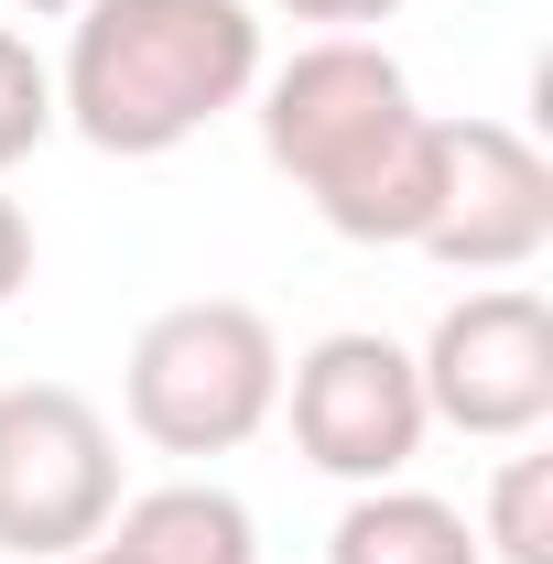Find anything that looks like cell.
I'll use <instances>...</instances> for the list:
<instances>
[{
  "mask_svg": "<svg viewBox=\"0 0 553 564\" xmlns=\"http://www.w3.org/2000/svg\"><path fill=\"white\" fill-rule=\"evenodd\" d=\"M553 239V163L521 120H488V109H445V174H434V228H423V261L445 272H532Z\"/></svg>",
  "mask_w": 553,
  "mask_h": 564,
  "instance_id": "obj_7",
  "label": "cell"
},
{
  "mask_svg": "<svg viewBox=\"0 0 553 564\" xmlns=\"http://www.w3.org/2000/svg\"><path fill=\"white\" fill-rule=\"evenodd\" d=\"M282 22H304V33H380L402 0H272Z\"/></svg>",
  "mask_w": 553,
  "mask_h": 564,
  "instance_id": "obj_12",
  "label": "cell"
},
{
  "mask_svg": "<svg viewBox=\"0 0 553 564\" xmlns=\"http://www.w3.org/2000/svg\"><path fill=\"white\" fill-rule=\"evenodd\" d=\"M120 489V423L76 380H0V564L87 554Z\"/></svg>",
  "mask_w": 553,
  "mask_h": 564,
  "instance_id": "obj_4",
  "label": "cell"
},
{
  "mask_svg": "<svg viewBox=\"0 0 553 564\" xmlns=\"http://www.w3.org/2000/svg\"><path fill=\"white\" fill-rule=\"evenodd\" d=\"M423 413L467 445H532L553 423V304L532 282H478L423 326Z\"/></svg>",
  "mask_w": 553,
  "mask_h": 564,
  "instance_id": "obj_6",
  "label": "cell"
},
{
  "mask_svg": "<svg viewBox=\"0 0 553 564\" xmlns=\"http://www.w3.org/2000/svg\"><path fill=\"white\" fill-rule=\"evenodd\" d=\"M272 423L293 434V456L315 467V478H337V489H380V478H402L423 456V369L413 348L391 337V326H326L315 348L282 358V402Z\"/></svg>",
  "mask_w": 553,
  "mask_h": 564,
  "instance_id": "obj_5",
  "label": "cell"
},
{
  "mask_svg": "<svg viewBox=\"0 0 553 564\" xmlns=\"http://www.w3.org/2000/svg\"><path fill=\"white\" fill-rule=\"evenodd\" d=\"M261 163L304 185V207L347 250H423L434 174H445V109L413 98V66L380 33H304L250 87Z\"/></svg>",
  "mask_w": 553,
  "mask_h": 564,
  "instance_id": "obj_1",
  "label": "cell"
},
{
  "mask_svg": "<svg viewBox=\"0 0 553 564\" xmlns=\"http://www.w3.org/2000/svg\"><path fill=\"white\" fill-rule=\"evenodd\" d=\"M109 564H261V510L228 489V478H152V489H120L109 532H98Z\"/></svg>",
  "mask_w": 553,
  "mask_h": 564,
  "instance_id": "obj_8",
  "label": "cell"
},
{
  "mask_svg": "<svg viewBox=\"0 0 553 564\" xmlns=\"http://www.w3.org/2000/svg\"><path fill=\"white\" fill-rule=\"evenodd\" d=\"M66 564H109V554H98V543H87V554H66Z\"/></svg>",
  "mask_w": 553,
  "mask_h": 564,
  "instance_id": "obj_15",
  "label": "cell"
},
{
  "mask_svg": "<svg viewBox=\"0 0 553 564\" xmlns=\"http://www.w3.org/2000/svg\"><path fill=\"white\" fill-rule=\"evenodd\" d=\"M11 11H22V22H66L76 0H11Z\"/></svg>",
  "mask_w": 553,
  "mask_h": 564,
  "instance_id": "obj_14",
  "label": "cell"
},
{
  "mask_svg": "<svg viewBox=\"0 0 553 564\" xmlns=\"http://www.w3.org/2000/svg\"><path fill=\"white\" fill-rule=\"evenodd\" d=\"M55 131H66V120H55V55H44L22 22H0V174L33 163Z\"/></svg>",
  "mask_w": 553,
  "mask_h": 564,
  "instance_id": "obj_11",
  "label": "cell"
},
{
  "mask_svg": "<svg viewBox=\"0 0 553 564\" xmlns=\"http://www.w3.org/2000/svg\"><path fill=\"white\" fill-rule=\"evenodd\" d=\"M326 564H488V554L467 499L380 478V489H347V510L326 521Z\"/></svg>",
  "mask_w": 553,
  "mask_h": 564,
  "instance_id": "obj_9",
  "label": "cell"
},
{
  "mask_svg": "<svg viewBox=\"0 0 553 564\" xmlns=\"http://www.w3.org/2000/svg\"><path fill=\"white\" fill-rule=\"evenodd\" d=\"M282 402V326L239 293H185L120 348V423L152 456H239Z\"/></svg>",
  "mask_w": 553,
  "mask_h": 564,
  "instance_id": "obj_3",
  "label": "cell"
},
{
  "mask_svg": "<svg viewBox=\"0 0 553 564\" xmlns=\"http://www.w3.org/2000/svg\"><path fill=\"white\" fill-rule=\"evenodd\" d=\"M478 554L488 564H553V456L543 445H510L478 489Z\"/></svg>",
  "mask_w": 553,
  "mask_h": 564,
  "instance_id": "obj_10",
  "label": "cell"
},
{
  "mask_svg": "<svg viewBox=\"0 0 553 564\" xmlns=\"http://www.w3.org/2000/svg\"><path fill=\"white\" fill-rule=\"evenodd\" d=\"M33 293V217H22V196L0 185V315Z\"/></svg>",
  "mask_w": 553,
  "mask_h": 564,
  "instance_id": "obj_13",
  "label": "cell"
},
{
  "mask_svg": "<svg viewBox=\"0 0 553 564\" xmlns=\"http://www.w3.org/2000/svg\"><path fill=\"white\" fill-rule=\"evenodd\" d=\"M272 66L261 0H76L55 55V120L109 163L207 141Z\"/></svg>",
  "mask_w": 553,
  "mask_h": 564,
  "instance_id": "obj_2",
  "label": "cell"
}]
</instances>
